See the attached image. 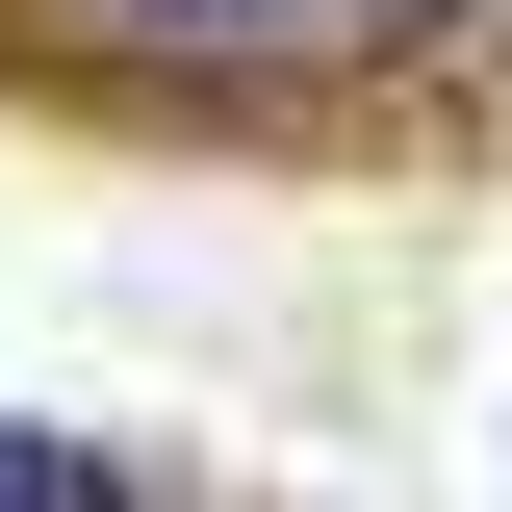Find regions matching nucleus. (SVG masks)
<instances>
[{
    "label": "nucleus",
    "instance_id": "obj_2",
    "mask_svg": "<svg viewBox=\"0 0 512 512\" xmlns=\"http://www.w3.org/2000/svg\"><path fill=\"white\" fill-rule=\"evenodd\" d=\"M154 26H282V0H154Z\"/></svg>",
    "mask_w": 512,
    "mask_h": 512
},
{
    "label": "nucleus",
    "instance_id": "obj_1",
    "mask_svg": "<svg viewBox=\"0 0 512 512\" xmlns=\"http://www.w3.org/2000/svg\"><path fill=\"white\" fill-rule=\"evenodd\" d=\"M0 512H128V461H77V436H0Z\"/></svg>",
    "mask_w": 512,
    "mask_h": 512
},
{
    "label": "nucleus",
    "instance_id": "obj_3",
    "mask_svg": "<svg viewBox=\"0 0 512 512\" xmlns=\"http://www.w3.org/2000/svg\"><path fill=\"white\" fill-rule=\"evenodd\" d=\"M384 26H436V0H384Z\"/></svg>",
    "mask_w": 512,
    "mask_h": 512
}]
</instances>
